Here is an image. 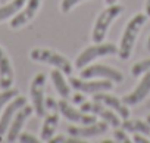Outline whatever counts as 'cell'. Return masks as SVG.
Masks as SVG:
<instances>
[{"instance_id": "cell-1", "label": "cell", "mask_w": 150, "mask_h": 143, "mask_svg": "<svg viewBox=\"0 0 150 143\" xmlns=\"http://www.w3.org/2000/svg\"><path fill=\"white\" fill-rule=\"evenodd\" d=\"M146 21H147V14H137L127 24L124 34H122V38H121V44L118 47V55H119L121 59L127 60L131 56L135 40L138 37V33L143 28V25L146 24Z\"/></svg>"}, {"instance_id": "cell-2", "label": "cell", "mask_w": 150, "mask_h": 143, "mask_svg": "<svg viewBox=\"0 0 150 143\" xmlns=\"http://www.w3.org/2000/svg\"><path fill=\"white\" fill-rule=\"evenodd\" d=\"M124 12V8L121 5H109L96 19V24H94V28H93V41L96 43H102L105 38H106V34H108V30L109 27L112 25V22Z\"/></svg>"}, {"instance_id": "cell-3", "label": "cell", "mask_w": 150, "mask_h": 143, "mask_svg": "<svg viewBox=\"0 0 150 143\" xmlns=\"http://www.w3.org/2000/svg\"><path fill=\"white\" fill-rule=\"evenodd\" d=\"M30 58L35 62H46L57 69H60L63 74L71 75L72 74V63L62 55L49 50V49H33L30 53Z\"/></svg>"}, {"instance_id": "cell-4", "label": "cell", "mask_w": 150, "mask_h": 143, "mask_svg": "<svg viewBox=\"0 0 150 143\" xmlns=\"http://www.w3.org/2000/svg\"><path fill=\"white\" fill-rule=\"evenodd\" d=\"M118 53V47L112 43H96L87 49H84L80 56L75 60V66L78 69H83L84 66H87L90 62H93L94 59L97 58H103V56H110V55H115Z\"/></svg>"}, {"instance_id": "cell-5", "label": "cell", "mask_w": 150, "mask_h": 143, "mask_svg": "<svg viewBox=\"0 0 150 143\" xmlns=\"http://www.w3.org/2000/svg\"><path fill=\"white\" fill-rule=\"evenodd\" d=\"M69 84L72 89L78 90L80 93L86 95H96L99 92H106L113 87V81L102 78V80H91L88 81L87 78H77V77H71Z\"/></svg>"}, {"instance_id": "cell-6", "label": "cell", "mask_w": 150, "mask_h": 143, "mask_svg": "<svg viewBox=\"0 0 150 143\" xmlns=\"http://www.w3.org/2000/svg\"><path fill=\"white\" fill-rule=\"evenodd\" d=\"M80 77H81V78H93V77L106 78V80H110V81H113V83H122V80H124L122 73H119L118 69L110 68V66H108V65H102V63L84 66V68L81 69Z\"/></svg>"}, {"instance_id": "cell-7", "label": "cell", "mask_w": 150, "mask_h": 143, "mask_svg": "<svg viewBox=\"0 0 150 143\" xmlns=\"http://www.w3.org/2000/svg\"><path fill=\"white\" fill-rule=\"evenodd\" d=\"M44 86H46V75L43 73H40L33 78L31 89H30V95H31V99H33V106H34V111L38 117H44V111H46Z\"/></svg>"}, {"instance_id": "cell-8", "label": "cell", "mask_w": 150, "mask_h": 143, "mask_svg": "<svg viewBox=\"0 0 150 143\" xmlns=\"http://www.w3.org/2000/svg\"><path fill=\"white\" fill-rule=\"evenodd\" d=\"M80 109L83 112H90L96 117H100L103 121H106L109 125H113V127H119L121 125V121H119V117L113 112V109H108L103 106L102 102H83L80 105Z\"/></svg>"}, {"instance_id": "cell-9", "label": "cell", "mask_w": 150, "mask_h": 143, "mask_svg": "<svg viewBox=\"0 0 150 143\" xmlns=\"http://www.w3.org/2000/svg\"><path fill=\"white\" fill-rule=\"evenodd\" d=\"M109 128V124L106 121H96L93 124H86L83 127H75V125H71L68 127V133L69 136H74V137H80V139H90V137H94V136H100V134H105Z\"/></svg>"}, {"instance_id": "cell-10", "label": "cell", "mask_w": 150, "mask_h": 143, "mask_svg": "<svg viewBox=\"0 0 150 143\" xmlns=\"http://www.w3.org/2000/svg\"><path fill=\"white\" fill-rule=\"evenodd\" d=\"M59 112H60L66 120H69V121H72V122H80V124H83V125H86V124H93V122L97 121L96 115L83 112L81 109L78 111V109L72 108L65 99H63V100H59Z\"/></svg>"}, {"instance_id": "cell-11", "label": "cell", "mask_w": 150, "mask_h": 143, "mask_svg": "<svg viewBox=\"0 0 150 143\" xmlns=\"http://www.w3.org/2000/svg\"><path fill=\"white\" fill-rule=\"evenodd\" d=\"M150 95V71L144 73V77L141 78V81L138 83V86L127 96L122 97V102L128 106H134L137 103H140L141 100H144L147 96Z\"/></svg>"}, {"instance_id": "cell-12", "label": "cell", "mask_w": 150, "mask_h": 143, "mask_svg": "<svg viewBox=\"0 0 150 143\" xmlns=\"http://www.w3.org/2000/svg\"><path fill=\"white\" fill-rule=\"evenodd\" d=\"M33 109H34V106L25 105V106H22V108L15 114V117H13V120H12L9 128H8V137H6L8 142H15V140H18V136L21 134V128L24 127L25 121H27V120L30 118V115L33 114Z\"/></svg>"}, {"instance_id": "cell-13", "label": "cell", "mask_w": 150, "mask_h": 143, "mask_svg": "<svg viewBox=\"0 0 150 143\" xmlns=\"http://www.w3.org/2000/svg\"><path fill=\"white\" fill-rule=\"evenodd\" d=\"M25 105H27V99H25L24 96H16V97H13V99L9 102V105L5 108L2 117H0V136H3V134L8 131V128H9V125H11V122H12L15 114H16L22 106H25Z\"/></svg>"}, {"instance_id": "cell-14", "label": "cell", "mask_w": 150, "mask_h": 143, "mask_svg": "<svg viewBox=\"0 0 150 143\" xmlns=\"http://www.w3.org/2000/svg\"><path fill=\"white\" fill-rule=\"evenodd\" d=\"M40 3H41V0H28L27 5L24 6V9H21L15 15V18L11 19V27L13 30H16V28H21L22 25L28 24L35 16V14L40 8Z\"/></svg>"}, {"instance_id": "cell-15", "label": "cell", "mask_w": 150, "mask_h": 143, "mask_svg": "<svg viewBox=\"0 0 150 143\" xmlns=\"http://www.w3.org/2000/svg\"><path fill=\"white\" fill-rule=\"evenodd\" d=\"M93 96H94V100L102 102L103 105H106V106H109L110 109H113L115 112H118V115H119L121 118L127 120V118L129 117V111H128L127 105L122 102V99H118L116 96L108 95V93H105V92H99V93H96V95H93Z\"/></svg>"}, {"instance_id": "cell-16", "label": "cell", "mask_w": 150, "mask_h": 143, "mask_svg": "<svg viewBox=\"0 0 150 143\" xmlns=\"http://www.w3.org/2000/svg\"><path fill=\"white\" fill-rule=\"evenodd\" d=\"M13 84V68L5 50L0 47V89L8 90Z\"/></svg>"}, {"instance_id": "cell-17", "label": "cell", "mask_w": 150, "mask_h": 143, "mask_svg": "<svg viewBox=\"0 0 150 143\" xmlns=\"http://www.w3.org/2000/svg\"><path fill=\"white\" fill-rule=\"evenodd\" d=\"M50 78H52L53 86H54L56 92L59 93V96H60L62 99H68L69 95H71V89L68 87V83H66V80H65V77H63L62 71L57 69V68H53L52 73H50Z\"/></svg>"}, {"instance_id": "cell-18", "label": "cell", "mask_w": 150, "mask_h": 143, "mask_svg": "<svg viewBox=\"0 0 150 143\" xmlns=\"http://www.w3.org/2000/svg\"><path fill=\"white\" fill-rule=\"evenodd\" d=\"M57 125H59V115L56 112L47 115L44 120V124L41 127V142H49L54 136Z\"/></svg>"}, {"instance_id": "cell-19", "label": "cell", "mask_w": 150, "mask_h": 143, "mask_svg": "<svg viewBox=\"0 0 150 143\" xmlns=\"http://www.w3.org/2000/svg\"><path fill=\"white\" fill-rule=\"evenodd\" d=\"M25 3H27V0H12L11 3H8L5 6H0V22L15 16L25 6Z\"/></svg>"}, {"instance_id": "cell-20", "label": "cell", "mask_w": 150, "mask_h": 143, "mask_svg": "<svg viewBox=\"0 0 150 143\" xmlns=\"http://www.w3.org/2000/svg\"><path fill=\"white\" fill-rule=\"evenodd\" d=\"M121 127L125 131L131 133H141V134H150V124L147 121H140V120H124L121 122Z\"/></svg>"}, {"instance_id": "cell-21", "label": "cell", "mask_w": 150, "mask_h": 143, "mask_svg": "<svg viewBox=\"0 0 150 143\" xmlns=\"http://www.w3.org/2000/svg\"><path fill=\"white\" fill-rule=\"evenodd\" d=\"M147 71H150V58L140 60V62H135L131 68V74H132V77H138V75L147 73Z\"/></svg>"}, {"instance_id": "cell-22", "label": "cell", "mask_w": 150, "mask_h": 143, "mask_svg": "<svg viewBox=\"0 0 150 143\" xmlns=\"http://www.w3.org/2000/svg\"><path fill=\"white\" fill-rule=\"evenodd\" d=\"M16 96H18V90L16 89H12V87L8 89V90H3L2 93H0V112H2V109H3V106L6 103H9Z\"/></svg>"}, {"instance_id": "cell-23", "label": "cell", "mask_w": 150, "mask_h": 143, "mask_svg": "<svg viewBox=\"0 0 150 143\" xmlns=\"http://www.w3.org/2000/svg\"><path fill=\"white\" fill-rule=\"evenodd\" d=\"M80 2H83V0H62V5H60V9L63 14H68L69 11L74 9V6H77Z\"/></svg>"}, {"instance_id": "cell-24", "label": "cell", "mask_w": 150, "mask_h": 143, "mask_svg": "<svg viewBox=\"0 0 150 143\" xmlns=\"http://www.w3.org/2000/svg\"><path fill=\"white\" fill-rule=\"evenodd\" d=\"M113 137H115L116 142H121V143H129V139H128V136H127V133H125L124 128H122V130H115V131H113Z\"/></svg>"}, {"instance_id": "cell-25", "label": "cell", "mask_w": 150, "mask_h": 143, "mask_svg": "<svg viewBox=\"0 0 150 143\" xmlns=\"http://www.w3.org/2000/svg\"><path fill=\"white\" fill-rule=\"evenodd\" d=\"M18 140H19L21 143H38V139L34 137V136H31L30 133H22V134H19V136H18Z\"/></svg>"}, {"instance_id": "cell-26", "label": "cell", "mask_w": 150, "mask_h": 143, "mask_svg": "<svg viewBox=\"0 0 150 143\" xmlns=\"http://www.w3.org/2000/svg\"><path fill=\"white\" fill-rule=\"evenodd\" d=\"M44 103H46V108H49L50 111H53V112L59 111V102H56L53 97H47L44 100Z\"/></svg>"}, {"instance_id": "cell-27", "label": "cell", "mask_w": 150, "mask_h": 143, "mask_svg": "<svg viewBox=\"0 0 150 143\" xmlns=\"http://www.w3.org/2000/svg\"><path fill=\"white\" fill-rule=\"evenodd\" d=\"M66 140H68V139H66V137H65L63 134H57L56 137L53 136V137H52V139H50L49 142H50V143H65Z\"/></svg>"}, {"instance_id": "cell-28", "label": "cell", "mask_w": 150, "mask_h": 143, "mask_svg": "<svg viewBox=\"0 0 150 143\" xmlns=\"http://www.w3.org/2000/svg\"><path fill=\"white\" fill-rule=\"evenodd\" d=\"M72 102L75 103V105H81L83 102H86V97H84V95H80V93H77L74 97H72Z\"/></svg>"}, {"instance_id": "cell-29", "label": "cell", "mask_w": 150, "mask_h": 143, "mask_svg": "<svg viewBox=\"0 0 150 143\" xmlns=\"http://www.w3.org/2000/svg\"><path fill=\"white\" fill-rule=\"evenodd\" d=\"M132 140H134L135 143H149V139H146V137L140 136L138 133H135V136L132 137Z\"/></svg>"}, {"instance_id": "cell-30", "label": "cell", "mask_w": 150, "mask_h": 143, "mask_svg": "<svg viewBox=\"0 0 150 143\" xmlns=\"http://www.w3.org/2000/svg\"><path fill=\"white\" fill-rule=\"evenodd\" d=\"M146 14H147V16H150V0L146 2Z\"/></svg>"}, {"instance_id": "cell-31", "label": "cell", "mask_w": 150, "mask_h": 143, "mask_svg": "<svg viewBox=\"0 0 150 143\" xmlns=\"http://www.w3.org/2000/svg\"><path fill=\"white\" fill-rule=\"evenodd\" d=\"M106 3L108 5H113V3H116V0H106Z\"/></svg>"}, {"instance_id": "cell-32", "label": "cell", "mask_w": 150, "mask_h": 143, "mask_svg": "<svg viewBox=\"0 0 150 143\" xmlns=\"http://www.w3.org/2000/svg\"><path fill=\"white\" fill-rule=\"evenodd\" d=\"M146 47H147V50H150V37H149V40H147V46H146Z\"/></svg>"}, {"instance_id": "cell-33", "label": "cell", "mask_w": 150, "mask_h": 143, "mask_svg": "<svg viewBox=\"0 0 150 143\" xmlns=\"http://www.w3.org/2000/svg\"><path fill=\"white\" fill-rule=\"evenodd\" d=\"M146 121H147V122H149V124H150V115H149V117H147V120H146Z\"/></svg>"}]
</instances>
